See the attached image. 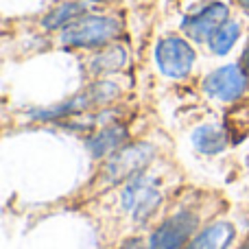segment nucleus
<instances>
[{"label": "nucleus", "instance_id": "9d476101", "mask_svg": "<svg viewBox=\"0 0 249 249\" xmlns=\"http://www.w3.org/2000/svg\"><path fill=\"white\" fill-rule=\"evenodd\" d=\"M127 142V131H124L123 127H105L101 129V131H96L92 138H88V149H90V153L94 155V158H105V155H109L112 151L121 149V146Z\"/></svg>", "mask_w": 249, "mask_h": 249}, {"label": "nucleus", "instance_id": "f8f14e48", "mask_svg": "<svg viewBox=\"0 0 249 249\" xmlns=\"http://www.w3.org/2000/svg\"><path fill=\"white\" fill-rule=\"evenodd\" d=\"M238 35H241V29H238L236 22H225L223 26H219L216 29V33L212 35L208 42H210V48L212 53H216V55H228L230 51L234 48V44H236Z\"/></svg>", "mask_w": 249, "mask_h": 249}, {"label": "nucleus", "instance_id": "ddd939ff", "mask_svg": "<svg viewBox=\"0 0 249 249\" xmlns=\"http://www.w3.org/2000/svg\"><path fill=\"white\" fill-rule=\"evenodd\" d=\"M86 7L79 2H66L59 4L55 11H51L46 18H44V26L46 29H59V26H68L70 22H74L77 18L83 16Z\"/></svg>", "mask_w": 249, "mask_h": 249}, {"label": "nucleus", "instance_id": "7ed1b4c3", "mask_svg": "<svg viewBox=\"0 0 249 249\" xmlns=\"http://www.w3.org/2000/svg\"><path fill=\"white\" fill-rule=\"evenodd\" d=\"M155 59H158L160 70L166 77L181 79L193 70L195 51L186 39L171 35V37L160 39L158 48H155Z\"/></svg>", "mask_w": 249, "mask_h": 249}, {"label": "nucleus", "instance_id": "423d86ee", "mask_svg": "<svg viewBox=\"0 0 249 249\" xmlns=\"http://www.w3.org/2000/svg\"><path fill=\"white\" fill-rule=\"evenodd\" d=\"M160 206V193L149 177L136 175L133 179L127 181L123 190V208L133 212L136 221H144L153 214V210Z\"/></svg>", "mask_w": 249, "mask_h": 249}, {"label": "nucleus", "instance_id": "0eeeda50", "mask_svg": "<svg viewBox=\"0 0 249 249\" xmlns=\"http://www.w3.org/2000/svg\"><path fill=\"white\" fill-rule=\"evenodd\" d=\"M245 88H247V79L238 66H223V68L210 72L206 77V81H203V92L208 96H212V99L225 101V103L241 99L245 94Z\"/></svg>", "mask_w": 249, "mask_h": 249}, {"label": "nucleus", "instance_id": "39448f33", "mask_svg": "<svg viewBox=\"0 0 249 249\" xmlns=\"http://www.w3.org/2000/svg\"><path fill=\"white\" fill-rule=\"evenodd\" d=\"M153 146L151 144H133V146H124L123 151H118L107 164H105V184L112 186L118 184L123 179L136 177L138 173H142V168L151 162L153 158Z\"/></svg>", "mask_w": 249, "mask_h": 249}, {"label": "nucleus", "instance_id": "dca6fc26", "mask_svg": "<svg viewBox=\"0 0 249 249\" xmlns=\"http://www.w3.org/2000/svg\"><path fill=\"white\" fill-rule=\"evenodd\" d=\"M243 64H245V68H247V74H249V46H247L245 55H243Z\"/></svg>", "mask_w": 249, "mask_h": 249}, {"label": "nucleus", "instance_id": "4468645a", "mask_svg": "<svg viewBox=\"0 0 249 249\" xmlns=\"http://www.w3.org/2000/svg\"><path fill=\"white\" fill-rule=\"evenodd\" d=\"M225 133L232 144L249 136V107H238L230 116H225Z\"/></svg>", "mask_w": 249, "mask_h": 249}, {"label": "nucleus", "instance_id": "6e6552de", "mask_svg": "<svg viewBox=\"0 0 249 249\" xmlns=\"http://www.w3.org/2000/svg\"><path fill=\"white\" fill-rule=\"evenodd\" d=\"M225 22H228V7L223 2H212L195 16H188L181 26H184L188 37L197 39V42H206Z\"/></svg>", "mask_w": 249, "mask_h": 249}, {"label": "nucleus", "instance_id": "20e7f679", "mask_svg": "<svg viewBox=\"0 0 249 249\" xmlns=\"http://www.w3.org/2000/svg\"><path fill=\"white\" fill-rule=\"evenodd\" d=\"M197 223L199 221L195 212H179L168 216L153 232L149 249H186L197 230Z\"/></svg>", "mask_w": 249, "mask_h": 249}, {"label": "nucleus", "instance_id": "1a4fd4ad", "mask_svg": "<svg viewBox=\"0 0 249 249\" xmlns=\"http://www.w3.org/2000/svg\"><path fill=\"white\" fill-rule=\"evenodd\" d=\"M234 241V228L225 221L208 225L186 249H228Z\"/></svg>", "mask_w": 249, "mask_h": 249}, {"label": "nucleus", "instance_id": "a211bd4d", "mask_svg": "<svg viewBox=\"0 0 249 249\" xmlns=\"http://www.w3.org/2000/svg\"><path fill=\"white\" fill-rule=\"evenodd\" d=\"M241 249H249V243H247V245H243V247H241Z\"/></svg>", "mask_w": 249, "mask_h": 249}, {"label": "nucleus", "instance_id": "f257e3e1", "mask_svg": "<svg viewBox=\"0 0 249 249\" xmlns=\"http://www.w3.org/2000/svg\"><path fill=\"white\" fill-rule=\"evenodd\" d=\"M121 33V22L109 16H81L61 33V42L74 48H94L112 42Z\"/></svg>", "mask_w": 249, "mask_h": 249}, {"label": "nucleus", "instance_id": "9b49d317", "mask_svg": "<svg viewBox=\"0 0 249 249\" xmlns=\"http://www.w3.org/2000/svg\"><path fill=\"white\" fill-rule=\"evenodd\" d=\"M230 138L225 133V129L216 127V124H201L197 131L193 133V144L197 151L206 155H214L219 151H223L228 146Z\"/></svg>", "mask_w": 249, "mask_h": 249}, {"label": "nucleus", "instance_id": "2eb2a0df", "mask_svg": "<svg viewBox=\"0 0 249 249\" xmlns=\"http://www.w3.org/2000/svg\"><path fill=\"white\" fill-rule=\"evenodd\" d=\"M124 61H127V55H124L123 48H109L103 55L94 57L92 68H94V72H112V70L123 68Z\"/></svg>", "mask_w": 249, "mask_h": 249}, {"label": "nucleus", "instance_id": "f3484780", "mask_svg": "<svg viewBox=\"0 0 249 249\" xmlns=\"http://www.w3.org/2000/svg\"><path fill=\"white\" fill-rule=\"evenodd\" d=\"M241 4H243V7H247V9H249V0H241Z\"/></svg>", "mask_w": 249, "mask_h": 249}, {"label": "nucleus", "instance_id": "f03ea898", "mask_svg": "<svg viewBox=\"0 0 249 249\" xmlns=\"http://www.w3.org/2000/svg\"><path fill=\"white\" fill-rule=\"evenodd\" d=\"M118 96V88L114 83H96L92 86L90 90H86L83 94L74 96V99L66 101L61 105H55V107H48V109H42V112H33V118L37 121H55V118H64V116H70V114H79L83 109H90L94 105H103V103H109L112 99Z\"/></svg>", "mask_w": 249, "mask_h": 249}]
</instances>
